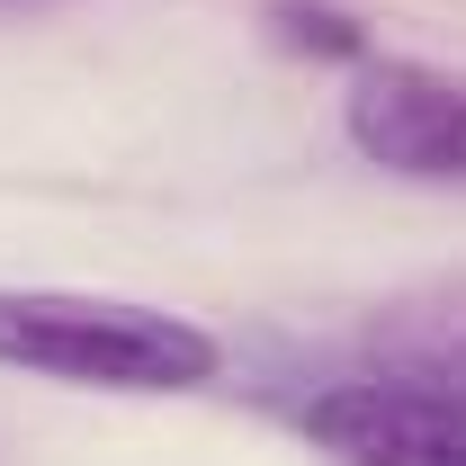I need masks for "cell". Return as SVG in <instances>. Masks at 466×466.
I'll return each instance as SVG.
<instances>
[{"label":"cell","instance_id":"1","mask_svg":"<svg viewBox=\"0 0 466 466\" xmlns=\"http://www.w3.org/2000/svg\"><path fill=\"white\" fill-rule=\"evenodd\" d=\"M0 359L108 395H188L216 377V341L198 323L116 296H0Z\"/></svg>","mask_w":466,"mask_h":466},{"label":"cell","instance_id":"2","mask_svg":"<svg viewBox=\"0 0 466 466\" xmlns=\"http://www.w3.org/2000/svg\"><path fill=\"white\" fill-rule=\"evenodd\" d=\"M305 431L341 466H466V404L412 377H350L305 404Z\"/></svg>","mask_w":466,"mask_h":466},{"label":"cell","instance_id":"3","mask_svg":"<svg viewBox=\"0 0 466 466\" xmlns=\"http://www.w3.org/2000/svg\"><path fill=\"white\" fill-rule=\"evenodd\" d=\"M350 135L404 179H466V81L421 63H377L350 90Z\"/></svg>","mask_w":466,"mask_h":466},{"label":"cell","instance_id":"4","mask_svg":"<svg viewBox=\"0 0 466 466\" xmlns=\"http://www.w3.org/2000/svg\"><path fill=\"white\" fill-rule=\"evenodd\" d=\"M395 359H404L412 386H440V395H458V404H466V296L421 305L404 332H395Z\"/></svg>","mask_w":466,"mask_h":466}]
</instances>
